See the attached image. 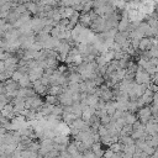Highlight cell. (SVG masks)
Here are the masks:
<instances>
[{"mask_svg": "<svg viewBox=\"0 0 158 158\" xmlns=\"http://www.w3.org/2000/svg\"><path fill=\"white\" fill-rule=\"evenodd\" d=\"M110 148L114 151V152H116V153H118V152H121L122 151V148H124V143H118V142H114V143H111L110 144Z\"/></svg>", "mask_w": 158, "mask_h": 158, "instance_id": "6da1fadb", "label": "cell"}, {"mask_svg": "<svg viewBox=\"0 0 158 158\" xmlns=\"http://www.w3.org/2000/svg\"><path fill=\"white\" fill-rule=\"evenodd\" d=\"M133 140H135V138L129 137V136H124V137L121 138V142L124 143V144H133V143H135Z\"/></svg>", "mask_w": 158, "mask_h": 158, "instance_id": "7a4b0ae2", "label": "cell"}, {"mask_svg": "<svg viewBox=\"0 0 158 158\" xmlns=\"http://www.w3.org/2000/svg\"><path fill=\"white\" fill-rule=\"evenodd\" d=\"M114 152L111 148H108V150H105V153H104V158H111L114 156Z\"/></svg>", "mask_w": 158, "mask_h": 158, "instance_id": "3957f363", "label": "cell"}, {"mask_svg": "<svg viewBox=\"0 0 158 158\" xmlns=\"http://www.w3.org/2000/svg\"><path fill=\"white\" fill-rule=\"evenodd\" d=\"M12 78H14L15 80H21V78H22V76H21V73L17 72V73H15L14 76H12Z\"/></svg>", "mask_w": 158, "mask_h": 158, "instance_id": "277c9868", "label": "cell"}, {"mask_svg": "<svg viewBox=\"0 0 158 158\" xmlns=\"http://www.w3.org/2000/svg\"><path fill=\"white\" fill-rule=\"evenodd\" d=\"M103 158H104V157H103Z\"/></svg>", "mask_w": 158, "mask_h": 158, "instance_id": "5b68a950", "label": "cell"}]
</instances>
